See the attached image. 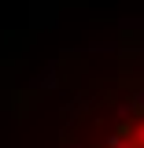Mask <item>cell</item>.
Listing matches in <instances>:
<instances>
[{
    "instance_id": "1",
    "label": "cell",
    "mask_w": 144,
    "mask_h": 148,
    "mask_svg": "<svg viewBox=\"0 0 144 148\" xmlns=\"http://www.w3.org/2000/svg\"><path fill=\"white\" fill-rule=\"evenodd\" d=\"M137 137H141V141H144V126H141V133H137Z\"/></svg>"
}]
</instances>
